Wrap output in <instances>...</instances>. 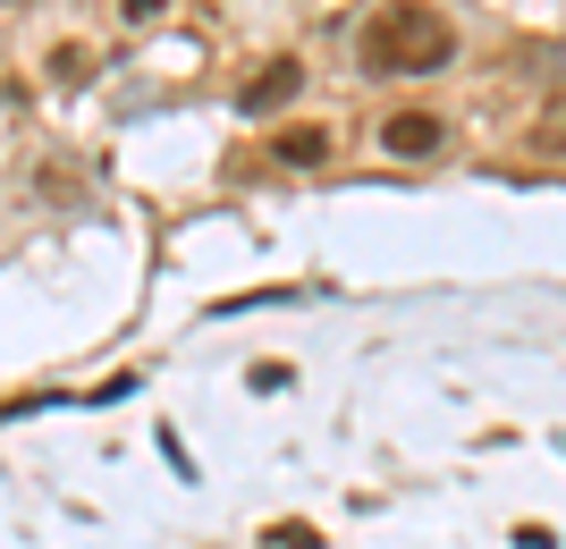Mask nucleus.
<instances>
[{
	"label": "nucleus",
	"mask_w": 566,
	"mask_h": 549,
	"mask_svg": "<svg viewBox=\"0 0 566 549\" xmlns=\"http://www.w3.org/2000/svg\"><path fill=\"white\" fill-rule=\"evenodd\" d=\"M271 161H280V169H322V161H331V127H280V136H271Z\"/></svg>",
	"instance_id": "nucleus-4"
},
{
	"label": "nucleus",
	"mask_w": 566,
	"mask_h": 549,
	"mask_svg": "<svg viewBox=\"0 0 566 549\" xmlns=\"http://www.w3.org/2000/svg\"><path fill=\"white\" fill-rule=\"evenodd\" d=\"M364 76H440L457 60V25L440 0H380L355 34Z\"/></svg>",
	"instance_id": "nucleus-1"
},
{
	"label": "nucleus",
	"mask_w": 566,
	"mask_h": 549,
	"mask_svg": "<svg viewBox=\"0 0 566 549\" xmlns=\"http://www.w3.org/2000/svg\"><path fill=\"white\" fill-rule=\"evenodd\" d=\"M271 549H322V532L313 525H271Z\"/></svg>",
	"instance_id": "nucleus-6"
},
{
	"label": "nucleus",
	"mask_w": 566,
	"mask_h": 549,
	"mask_svg": "<svg viewBox=\"0 0 566 549\" xmlns=\"http://www.w3.org/2000/svg\"><path fill=\"white\" fill-rule=\"evenodd\" d=\"M161 9H169V0H118V18H127V25H153Z\"/></svg>",
	"instance_id": "nucleus-7"
},
{
	"label": "nucleus",
	"mask_w": 566,
	"mask_h": 549,
	"mask_svg": "<svg viewBox=\"0 0 566 549\" xmlns=\"http://www.w3.org/2000/svg\"><path fill=\"white\" fill-rule=\"evenodd\" d=\"M533 144H542V152H566V102H549V110H542V127H533Z\"/></svg>",
	"instance_id": "nucleus-5"
},
{
	"label": "nucleus",
	"mask_w": 566,
	"mask_h": 549,
	"mask_svg": "<svg viewBox=\"0 0 566 549\" xmlns=\"http://www.w3.org/2000/svg\"><path fill=\"white\" fill-rule=\"evenodd\" d=\"M296 94H305V68H296V60H271V68L237 94V110H245V119H271V110H280V102H296Z\"/></svg>",
	"instance_id": "nucleus-3"
},
{
	"label": "nucleus",
	"mask_w": 566,
	"mask_h": 549,
	"mask_svg": "<svg viewBox=\"0 0 566 549\" xmlns=\"http://www.w3.org/2000/svg\"><path fill=\"white\" fill-rule=\"evenodd\" d=\"M440 144H449V127L431 119V110H389V119H380V152H389V161H431Z\"/></svg>",
	"instance_id": "nucleus-2"
}]
</instances>
